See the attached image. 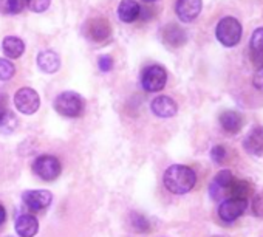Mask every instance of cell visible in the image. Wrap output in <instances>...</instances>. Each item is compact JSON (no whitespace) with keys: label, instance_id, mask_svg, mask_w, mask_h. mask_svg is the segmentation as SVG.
Segmentation results:
<instances>
[{"label":"cell","instance_id":"obj_32","mask_svg":"<svg viewBox=\"0 0 263 237\" xmlns=\"http://www.w3.org/2000/svg\"><path fill=\"white\" fill-rule=\"evenodd\" d=\"M214 237H223V235H214Z\"/></svg>","mask_w":263,"mask_h":237},{"label":"cell","instance_id":"obj_30","mask_svg":"<svg viewBox=\"0 0 263 237\" xmlns=\"http://www.w3.org/2000/svg\"><path fill=\"white\" fill-rule=\"evenodd\" d=\"M5 218H7V211L2 205H0V225L5 222Z\"/></svg>","mask_w":263,"mask_h":237},{"label":"cell","instance_id":"obj_7","mask_svg":"<svg viewBox=\"0 0 263 237\" xmlns=\"http://www.w3.org/2000/svg\"><path fill=\"white\" fill-rule=\"evenodd\" d=\"M246 205L248 202L243 198H226L224 202H221L218 208V215L223 222L232 223L245 212Z\"/></svg>","mask_w":263,"mask_h":237},{"label":"cell","instance_id":"obj_31","mask_svg":"<svg viewBox=\"0 0 263 237\" xmlns=\"http://www.w3.org/2000/svg\"><path fill=\"white\" fill-rule=\"evenodd\" d=\"M143 2H146V4H152V2H157V0H143Z\"/></svg>","mask_w":263,"mask_h":237},{"label":"cell","instance_id":"obj_9","mask_svg":"<svg viewBox=\"0 0 263 237\" xmlns=\"http://www.w3.org/2000/svg\"><path fill=\"white\" fill-rule=\"evenodd\" d=\"M201 0H177L175 11L181 22L189 24L198 17V14L201 13Z\"/></svg>","mask_w":263,"mask_h":237},{"label":"cell","instance_id":"obj_13","mask_svg":"<svg viewBox=\"0 0 263 237\" xmlns=\"http://www.w3.org/2000/svg\"><path fill=\"white\" fill-rule=\"evenodd\" d=\"M232 178H234V175H232L231 171H228V169H223V171H220V172L215 175V178H214V181H212V185H211V189H209L214 200H218V198H221V197H226L228 186H229V183L232 181Z\"/></svg>","mask_w":263,"mask_h":237},{"label":"cell","instance_id":"obj_2","mask_svg":"<svg viewBox=\"0 0 263 237\" xmlns=\"http://www.w3.org/2000/svg\"><path fill=\"white\" fill-rule=\"evenodd\" d=\"M241 24L235 17H224L218 22L215 36L223 47H235L241 39Z\"/></svg>","mask_w":263,"mask_h":237},{"label":"cell","instance_id":"obj_8","mask_svg":"<svg viewBox=\"0 0 263 237\" xmlns=\"http://www.w3.org/2000/svg\"><path fill=\"white\" fill-rule=\"evenodd\" d=\"M22 200L27 205V208H30L33 211H42L51 205L53 195L47 189H33V191H27L24 194Z\"/></svg>","mask_w":263,"mask_h":237},{"label":"cell","instance_id":"obj_11","mask_svg":"<svg viewBox=\"0 0 263 237\" xmlns=\"http://www.w3.org/2000/svg\"><path fill=\"white\" fill-rule=\"evenodd\" d=\"M152 112L160 118H172L177 115L178 105L171 96H157L152 101Z\"/></svg>","mask_w":263,"mask_h":237},{"label":"cell","instance_id":"obj_28","mask_svg":"<svg viewBox=\"0 0 263 237\" xmlns=\"http://www.w3.org/2000/svg\"><path fill=\"white\" fill-rule=\"evenodd\" d=\"M98 64H99L101 71H110L111 67H113V59L110 56H101Z\"/></svg>","mask_w":263,"mask_h":237},{"label":"cell","instance_id":"obj_6","mask_svg":"<svg viewBox=\"0 0 263 237\" xmlns=\"http://www.w3.org/2000/svg\"><path fill=\"white\" fill-rule=\"evenodd\" d=\"M167 82V73L161 65H151L141 75V85L146 92H160Z\"/></svg>","mask_w":263,"mask_h":237},{"label":"cell","instance_id":"obj_17","mask_svg":"<svg viewBox=\"0 0 263 237\" xmlns=\"http://www.w3.org/2000/svg\"><path fill=\"white\" fill-rule=\"evenodd\" d=\"M243 146L246 152L251 155L263 154V127H254L243 140Z\"/></svg>","mask_w":263,"mask_h":237},{"label":"cell","instance_id":"obj_27","mask_svg":"<svg viewBox=\"0 0 263 237\" xmlns=\"http://www.w3.org/2000/svg\"><path fill=\"white\" fill-rule=\"evenodd\" d=\"M252 212H254V215L263 218V192L255 195V198L252 202Z\"/></svg>","mask_w":263,"mask_h":237},{"label":"cell","instance_id":"obj_1","mask_svg":"<svg viewBox=\"0 0 263 237\" xmlns=\"http://www.w3.org/2000/svg\"><path fill=\"white\" fill-rule=\"evenodd\" d=\"M164 186L167 188V191H171L172 194H186L189 192L195 183H197V175L195 172L184 165H174L171 168H167V171L164 172Z\"/></svg>","mask_w":263,"mask_h":237},{"label":"cell","instance_id":"obj_18","mask_svg":"<svg viewBox=\"0 0 263 237\" xmlns=\"http://www.w3.org/2000/svg\"><path fill=\"white\" fill-rule=\"evenodd\" d=\"M37 67L44 71V73H48V75H53L59 70L61 67V59L58 56V53L51 51V50H45V51H41L37 54Z\"/></svg>","mask_w":263,"mask_h":237},{"label":"cell","instance_id":"obj_26","mask_svg":"<svg viewBox=\"0 0 263 237\" xmlns=\"http://www.w3.org/2000/svg\"><path fill=\"white\" fill-rule=\"evenodd\" d=\"M211 158L214 160V163H223L224 158H226V149H224V146H221V144L214 146L212 151H211Z\"/></svg>","mask_w":263,"mask_h":237},{"label":"cell","instance_id":"obj_29","mask_svg":"<svg viewBox=\"0 0 263 237\" xmlns=\"http://www.w3.org/2000/svg\"><path fill=\"white\" fill-rule=\"evenodd\" d=\"M252 82H254V87H257L258 90H263V65L258 67V70L255 71Z\"/></svg>","mask_w":263,"mask_h":237},{"label":"cell","instance_id":"obj_22","mask_svg":"<svg viewBox=\"0 0 263 237\" xmlns=\"http://www.w3.org/2000/svg\"><path fill=\"white\" fill-rule=\"evenodd\" d=\"M132 225H134V228H135L138 232H147V231H149V228H151L149 220H147L144 215L137 214V212L132 214Z\"/></svg>","mask_w":263,"mask_h":237},{"label":"cell","instance_id":"obj_14","mask_svg":"<svg viewBox=\"0 0 263 237\" xmlns=\"http://www.w3.org/2000/svg\"><path fill=\"white\" fill-rule=\"evenodd\" d=\"M39 231V222L31 214H22L16 220V232L21 237H34Z\"/></svg>","mask_w":263,"mask_h":237},{"label":"cell","instance_id":"obj_19","mask_svg":"<svg viewBox=\"0 0 263 237\" xmlns=\"http://www.w3.org/2000/svg\"><path fill=\"white\" fill-rule=\"evenodd\" d=\"M2 48H4V53L11 58V59H17L24 54L25 51V44L22 39L19 38H14V36H7L2 42Z\"/></svg>","mask_w":263,"mask_h":237},{"label":"cell","instance_id":"obj_5","mask_svg":"<svg viewBox=\"0 0 263 237\" xmlns=\"http://www.w3.org/2000/svg\"><path fill=\"white\" fill-rule=\"evenodd\" d=\"M14 105L24 115H33L41 107V98L36 90L22 87L14 93Z\"/></svg>","mask_w":263,"mask_h":237},{"label":"cell","instance_id":"obj_16","mask_svg":"<svg viewBox=\"0 0 263 237\" xmlns=\"http://www.w3.org/2000/svg\"><path fill=\"white\" fill-rule=\"evenodd\" d=\"M88 38L93 39L95 42H104L105 39H108L111 28L107 19H93L88 22Z\"/></svg>","mask_w":263,"mask_h":237},{"label":"cell","instance_id":"obj_12","mask_svg":"<svg viewBox=\"0 0 263 237\" xmlns=\"http://www.w3.org/2000/svg\"><path fill=\"white\" fill-rule=\"evenodd\" d=\"M220 124L224 132L229 135H235L243 127V116L235 110H226L220 115Z\"/></svg>","mask_w":263,"mask_h":237},{"label":"cell","instance_id":"obj_4","mask_svg":"<svg viewBox=\"0 0 263 237\" xmlns=\"http://www.w3.org/2000/svg\"><path fill=\"white\" fill-rule=\"evenodd\" d=\"M61 161L54 155H41L33 163L34 174L45 181L56 180L61 174Z\"/></svg>","mask_w":263,"mask_h":237},{"label":"cell","instance_id":"obj_25","mask_svg":"<svg viewBox=\"0 0 263 237\" xmlns=\"http://www.w3.org/2000/svg\"><path fill=\"white\" fill-rule=\"evenodd\" d=\"M51 0H27V5L33 13H44L50 8Z\"/></svg>","mask_w":263,"mask_h":237},{"label":"cell","instance_id":"obj_23","mask_svg":"<svg viewBox=\"0 0 263 237\" xmlns=\"http://www.w3.org/2000/svg\"><path fill=\"white\" fill-rule=\"evenodd\" d=\"M251 50L252 53H263V27L257 28L251 36Z\"/></svg>","mask_w":263,"mask_h":237},{"label":"cell","instance_id":"obj_3","mask_svg":"<svg viewBox=\"0 0 263 237\" xmlns=\"http://www.w3.org/2000/svg\"><path fill=\"white\" fill-rule=\"evenodd\" d=\"M54 108L58 113L67 118H76L84 110V99L76 92H64L54 101Z\"/></svg>","mask_w":263,"mask_h":237},{"label":"cell","instance_id":"obj_20","mask_svg":"<svg viewBox=\"0 0 263 237\" xmlns=\"http://www.w3.org/2000/svg\"><path fill=\"white\" fill-rule=\"evenodd\" d=\"M17 127V118L11 112L0 113V134H11Z\"/></svg>","mask_w":263,"mask_h":237},{"label":"cell","instance_id":"obj_24","mask_svg":"<svg viewBox=\"0 0 263 237\" xmlns=\"http://www.w3.org/2000/svg\"><path fill=\"white\" fill-rule=\"evenodd\" d=\"M27 5V0H5V11L10 14H19Z\"/></svg>","mask_w":263,"mask_h":237},{"label":"cell","instance_id":"obj_10","mask_svg":"<svg viewBox=\"0 0 263 237\" xmlns=\"http://www.w3.org/2000/svg\"><path fill=\"white\" fill-rule=\"evenodd\" d=\"M161 39H163V42L166 45L174 47V48H178V47H181V45L186 44L187 36H186V31L180 25L169 24V25H166L161 30Z\"/></svg>","mask_w":263,"mask_h":237},{"label":"cell","instance_id":"obj_21","mask_svg":"<svg viewBox=\"0 0 263 237\" xmlns=\"http://www.w3.org/2000/svg\"><path fill=\"white\" fill-rule=\"evenodd\" d=\"M16 68L14 65L8 61V59H2L0 58V81H8L14 76Z\"/></svg>","mask_w":263,"mask_h":237},{"label":"cell","instance_id":"obj_15","mask_svg":"<svg viewBox=\"0 0 263 237\" xmlns=\"http://www.w3.org/2000/svg\"><path fill=\"white\" fill-rule=\"evenodd\" d=\"M141 14V7L135 0H122L118 7V17L124 24H132L135 22Z\"/></svg>","mask_w":263,"mask_h":237}]
</instances>
